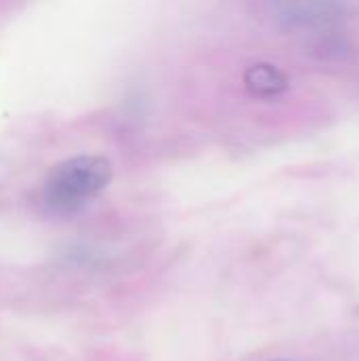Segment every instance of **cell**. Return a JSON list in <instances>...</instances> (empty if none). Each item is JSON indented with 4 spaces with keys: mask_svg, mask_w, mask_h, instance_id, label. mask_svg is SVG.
I'll return each mask as SVG.
<instances>
[{
    "mask_svg": "<svg viewBox=\"0 0 359 361\" xmlns=\"http://www.w3.org/2000/svg\"><path fill=\"white\" fill-rule=\"evenodd\" d=\"M112 180V163L99 154H80L55 165L42 184V199L55 212H74L99 195Z\"/></svg>",
    "mask_w": 359,
    "mask_h": 361,
    "instance_id": "6da1fadb",
    "label": "cell"
},
{
    "mask_svg": "<svg viewBox=\"0 0 359 361\" xmlns=\"http://www.w3.org/2000/svg\"><path fill=\"white\" fill-rule=\"evenodd\" d=\"M343 17V4L334 0H286L279 19L288 27H324Z\"/></svg>",
    "mask_w": 359,
    "mask_h": 361,
    "instance_id": "7a4b0ae2",
    "label": "cell"
},
{
    "mask_svg": "<svg viewBox=\"0 0 359 361\" xmlns=\"http://www.w3.org/2000/svg\"><path fill=\"white\" fill-rule=\"evenodd\" d=\"M245 85L252 93L262 97H273L281 91H286L288 80L275 66H252L245 74Z\"/></svg>",
    "mask_w": 359,
    "mask_h": 361,
    "instance_id": "3957f363",
    "label": "cell"
}]
</instances>
